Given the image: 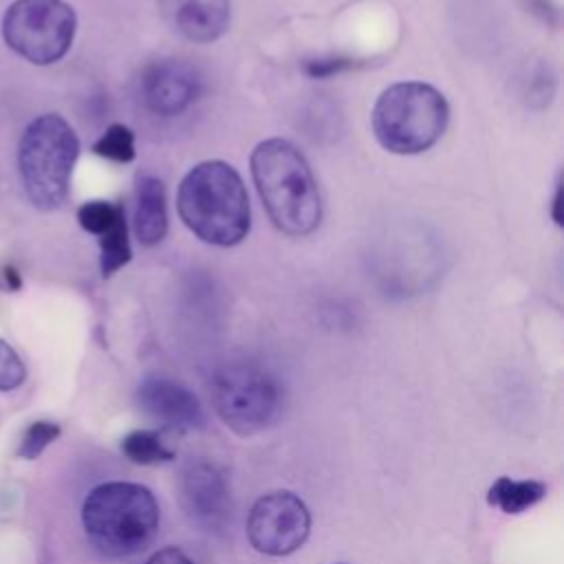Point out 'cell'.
<instances>
[{"label":"cell","instance_id":"obj_1","mask_svg":"<svg viewBox=\"0 0 564 564\" xmlns=\"http://www.w3.org/2000/svg\"><path fill=\"white\" fill-rule=\"evenodd\" d=\"M251 176L271 223L286 236L313 234L322 220L317 181L304 154L286 139L273 137L251 150Z\"/></svg>","mask_w":564,"mask_h":564},{"label":"cell","instance_id":"obj_2","mask_svg":"<svg viewBox=\"0 0 564 564\" xmlns=\"http://www.w3.org/2000/svg\"><path fill=\"white\" fill-rule=\"evenodd\" d=\"M176 209L183 225L214 247H234L251 229L245 181L227 161L196 163L178 185Z\"/></svg>","mask_w":564,"mask_h":564},{"label":"cell","instance_id":"obj_3","mask_svg":"<svg viewBox=\"0 0 564 564\" xmlns=\"http://www.w3.org/2000/svg\"><path fill=\"white\" fill-rule=\"evenodd\" d=\"M82 524L99 553L128 557L154 540L159 505L143 485L126 480L101 482L84 498Z\"/></svg>","mask_w":564,"mask_h":564},{"label":"cell","instance_id":"obj_4","mask_svg":"<svg viewBox=\"0 0 564 564\" xmlns=\"http://www.w3.org/2000/svg\"><path fill=\"white\" fill-rule=\"evenodd\" d=\"M370 119L383 150L412 156L430 150L445 134L449 104L432 84L397 82L377 97Z\"/></svg>","mask_w":564,"mask_h":564},{"label":"cell","instance_id":"obj_5","mask_svg":"<svg viewBox=\"0 0 564 564\" xmlns=\"http://www.w3.org/2000/svg\"><path fill=\"white\" fill-rule=\"evenodd\" d=\"M77 156L79 139L62 115H40L24 128L18 170L24 192L37 209L53 212L66 203Z\"/></svg>","mask_w":564,"mask_h":564},{"label":"cell","instance_id":"obj_6","mask_svg":"<svg viewBox=\"0 0 564 564\" xmlns=\"http://www.w3.org/2000/svg\"><path fill=\"white\" fill-rule=\"evenodd\" d=\"M77 31V15L64 0H15L2 18V37L31 64L59 62Z\"/></svg>","mask_w":564,"mask_h":564},{"label":"cell","instance_id":"obj_7","mask_svg":"<svg viewBox=\"0 0 564 564\" xmlns=\"http://www.w3.org/2000/svg\"><path fill=\"white\" fill-rule=\"evenodd\" d=\"M212 403L227 427L249 436L273 421L280 390L267 370L253 364H229L212 379Z\"/></svg>","mask_w":564,"mask_h":564},{"label":"cell","instance_id":"obj_8","mask_svg":"<svg viewBox=\"0 0 564 564\" xmlns=\"http://www.w3.org/2000/svg\"><path fill=\"white\" fill-rule=\"evenodd\" d=\"M311 513L300 496L286 489L260 496L247 516V538L264 555L295 553L308 538Z\"/></svg>","mask_w":564,"mask_h":564},{"label":"cell","instance_id":"obj_9","mask_svg":"<svg viewBox=\"0 0 564 564\" xmlns=\"http://www.w3.org/2000/svg\"><path fill=\"white\" fill-rule=\"evenodd\" d=\"M181 502L198 527L218 531L231 516V489L218 465L192 460L181 474Z\"/></svg>","mask_w":564,"mask_h":564},{"label":"cell","instance_id":"obj_10","mask_svg":"<svg viewBox=\"0 0 564 564\" xmlns=\"http://www.w3.org/2000/svg\"><path fill=\"white\" fill-rule=\"evenodd\" d=\"M200 93V77L183 59H159L145 66L141 75V99L145 108L161 117H174L187 110Z\"/></svg>","mask_w":564,"mask_h":564},{"label":"cell","instance_id":"obj_11","mask_svg":"<svg viewBox=\"0 0 564 564\" xmlns=\"http://www.w3.org/2000/svg\"><path fill=\"white\" fill-rule=\"evenodd\" d=\"M137 401L150 419L172 430H196L205 423L198 397L165 377H148L137 390Z\"/></svg>","mask_w":564,"mask_h":564},{"label":"cell","instance_id":"obj_12","mask_svg":"<svg viewBox=\"0 0 564 564\" xmlns=\"http://www.w3.org/2000/svg\"><path fill=\"white\" fill-rule=\"evenodd\" d=\"M159 11L178 35L196 44L223 37L231 20L229 0H159Z\"/></svg>","mask_w":564,"mask_h":564},{"label":"cell","instance_id":"obj_13","mask_svg":"<svg viewBox=\"0 0 564 564\" xmlns=\"http://www.w3.org/2000/svg\"><path fill=\"white\" fill-rule=\"evenodd\" d=\"M134 236L143 247L159 245L167 234L165 185L159 176L141 174L134 189Z\"/></svg>","mask_w":564,"mask_h":564},{"label":"cell","instance_id":"obj_14","mask_svg":"<svg viewBox=\"0 0 564 564\" xmlns=\"http://www.w3.org/2000/svg\"><path fill=\"white\" fill-rule=\"evenodd\" d=\"M544 496H546V485L540 480H516L509 476H500L489 487L487 502L509 516H516L538 505Z\"/></svg>","mask_w":564,"mask_h":564},{"label":"cell","instance_id":"obj_15","mask_svg":"<svg viewBox=\"0 0 564 564\" xmlns=\"http://www.w3.org/2000/svg\"><path fill=\"white\" fill-rule=\"evenodd\" d=\"M121 452L137 465H159L170 463L174 452L163 443L156 430H134L123 436Z\"/></svg>","mask_w":564,"mask_h":564},{"label":"cell","instance_id":"obj_16","mask_svg":"<svg viewBox=\"0 0 564 564\" xmlns=\"http://www.w3.org/2000/svg\"><path fill=\"white\" fill-rule=\"evenodd\" d=\"M77 220H79L82 229L101 238L104 234H108L115 227H119L121 223H126V214H123V207L117 203L88 200L77 209Z\"/></svg>","mask_w":564,"mask_h":564},{"label":"cell","instance_id":"obj_17","mask_svg":"<svg viewBox=\"0 0 564 564\" xmlns=\"http://www.w3.org/2000/svg\"><path fill=\"white\" fill-rule=\"evenodd\" d=\"M99 240V269L104 278H110L117 273L121 267H126L132 258L130 249V238H128V225L121 223L112 231L104 234Z\"/></svg>","mask_w":564,"mask_h":564},{"label":"cell","instance_id":"obj_18","mask_svg":"<svg viewBox=\"0 0 564 564\" xmlns=\"http://www.w3.org/2000/svg\"><path fill=\"white\" fill-rule=\"evenodd\" d=\"M95 154L117 161V163H128L134 159V134L128 126L123 123H112L106 128V132L95 141L93 145Z\"/></svg>","mask_w":564,"mask_h":564},{"label":"cell","instance_id":"obj_19","mask_svg":"<svg viewBox=\"0 0 564 564\" xmlns=\"http://www.w3.org/2000/svg\"><path fill=\"white\" fill-rule=\"evenodd\" d=\"M59 425L53 423V421H35L31 423L24 434H22V441H20V447H18V456L26 458V460H33L37 458L57 436H59Z\"/></svg>","mask_w":564,"mask_h":564},{"label":"cell","instance_id":"obj_20","mask_svg":"<svg viewBox=\"0 0 564 564\" xmlns=\"http://www.w3.org/2000/svg\"><path fill=\"white\" fill-rule=\"evenodd\" d=\"M26 377L24 361L15 348L0 337V390H15Z\"/></svg>","mask_w":564,"mask_h":564},{"label":"cell","instance_id":"obj_21","mask_svg":"<svg viewBox=\"0 0 564 564\" xmlns=\"http://www.w3.org/2000/svg\"><path fill=\"white\" fill-rule=\"evenodd\" d=\"M352 64L355 62H350L348 57H319V59L304 62V73L313 79H324V77L346 70V68H352Z\"/></svg>","mask_w":564,"mask_h":564},{"label":"cell","instance_id":"obj_22","mask_svg":"<svg viewBox=\"0 0 564 564\" xmlns=\"http://www.w3.org/2000/svg\"><path fill=\"white\" fill-rule=\"evenodd\" d=\"M143 564H194L192 557L176 549V546H165V549H159L156 553H152Z\"/></svg>","mask_w":564,"mask_h":564},{"label":"cell","instance_id":"obj_23","mask_svg":"<svg viewBox=\"0 0 564 564\" xmlns=\"http://www.w3.org/2000/svg\"><path fill=\"white\" fill-rule=\"evenodd\" d=\"M0 275H2V284H4V289H9V291L20 289L22 280H20V273H18L13 267H4Z\"/></svg>","mask_w":564,"mask_h":564},{"label":"cell","instance_id":"obj_24","mask_svg":"<svg viewBox=\"0 0 564 564\" xmlns=\"http://www.w3.org/2000/svg\"><path fill=\"white\" fill-rule=\"evenodd\" d=\"M560 205H562V185H557V187H555V196H553V212H551V216H553L555 225H562V214H560Z\"/></svg>","mask_w":564,"mask_h":564}]
</instances>
